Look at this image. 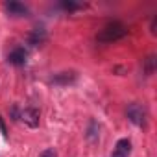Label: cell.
<instances>
[{
  "mask_svg": "<svg viewBox=\"0 0 157 157\" xmlns=\"http://www.w3.org/2000/svg\"><path fill=\"white\" fill-rule=\"evenodd\" d=\"M126 35H128V28L118 21H111L98 33V43H115V41L124 39Z\"/></svg>",
  "mask_w": 157,
  "mask_h": 157,
  "instance_id": "6da1fadb",
  "label": "cell"
},
{
  "mask_svg": "<svg viewBox=\"0 0 157 157\" xmlns=\"http://www.w3.org/2000/svg\"><path fill=\"white\" fill-rule=\"evenodd\" d=\"M126 115H128L129 122H133L135 126H144L146 124V109H144V105H140L137 102H133V104L128 105Z\"/></svg>",
  "mask_w": 157,
  "mask_h": 157,
  "instance_id": "7a4b0ae2",
  "label": "cell"
},
{
  "mask_svg": "<svg viewBox=\"0 0 157 157\" xmlns=\"http://www.w3.org/2000/svg\"><path fill=\"white\" fill-rule=\"evenodd\" d=\"M19 118H21L28 128H37V126H39V120H41V113H39V109H35V107H28V109H22V111H21Z\"/></svg>",
  "mask_w": 157,
  "mask_h": 157,
  "instance_id": "3957f363",
  "label": "cell"
},
{
  "mask_svg": "<svg viewBox=\"0 0 157 157\" xmlns=\"http://www.w3.org/2000/svg\"><path fill=\"white\" fill-rule=\"evenodd\" d=\"M129 153H131V140L129 139H120L115 144L111 157H129Z\"/></svg>",
  "mask_w": 157,
  "mask_h": 157,
  "instance_id": "277c9868",
  "label": "cell"
},
{
  "mask_svg": "<svg viewBox=\"0 0 157 157\" xmlns=\"http://www.w3.org/2000/svg\"><path fill=\"white\" fill-rule=\"evenodd\" d=\"M76 72H72V70H68V72H59V74H56L54 78H52V83L54 85H68V83H74L76 82Z\"/></svg>",
  "mask_w": 157,
  "mask_h": 157,
  "instance_id": "5b68a950",
  "label": "cell"
},
{
  "mask_svg": "<svg viewBox=\"0 0 157 157\" xmlns=\"http://www.w3.org/2000/svg\"><path fill=\"white\" fill-rule=\"evenodd\" d=\"M26 57H28V52H26L22 46H19V48H15V50H11V52H10L8 61H10L11 65L21 67V65H24V63H26Z\"/></svg>",
  "mask_w": 157,
  "mask_h": 157,
  "instance_id": "8992f818",
  "label": "cell"
},
{
  "mask_svg": "<svg viewBox=\"0 0 157 157\" xmlns=\"http://www.w3.org/2000/svg\"><path fill=\"white\" fill-rule=\"evenodd\" d=\"M6 10L13 17H26L28 15V8L24 4H21V2H8L6 4Z\"/></svg>",
  "mask_w": 157,
  "mask_h": 157,
  "instance_id": "52a82bcc",
  "label": "cell"
},
{
  "mask_svg": "<svg viewBox=\"0 0 157 157\" xmlns=\"http://www.w3.org/2000/svg\"><path fill=\"white\" fill-rule=\"evenodd\" d=\"M44 41H46V32H44V28H35V30L32 32L30 39H28V43L33 44V46H39V44H43Z\"/></svg>",
  "mask_w": 157,
  "mask_h": 157,
  "instance_id": "ba28073f",
  "label": "cell"
},
{
  "mask_svg": "<svg viewBox=\"0 0 157 157\" xmlns=\"http://www.w3.org/2000/svg\"><path fill=\"white\" fill-rule=\"evenodd\" d=\"M155 68H157V59H155V56H148V57L142 61V72H144L146 76H151V74L155 72Z\"/></svg>",
  "mask_w": 157,
  "mask_h": 157,
  "instance_id": "9c48e42d",
  "label": "cell"
},
{
  "mask_svg": "<svg viewBox=\"0 0 157 157\" xmlns=\"http://www.w3.org/2000/svg\"><path fill=\"white\" fill-rule=\"evenodd\" d=\"M87 139H89V140H96V139H98V124H96L94 120H93V122H91V126H89Z\"/></svg>",
  "mask_w": 157,
  "mask_h": 157,
  "instance_id": "30bf717a",
  "label": "cell"
},
{
  "mask_svg": "<svg viewBox=\"0 0 157 157\" xmlns=\"http://www.w3.org/2000/svg\"><path fill=\"white\" fill-rule=\"evenodd\" d=\"M61 8L72 11V10H78V8H82V4H74V2H61Z\"/></svg>",
  "mask_w": 157,
  "mask_h": 157,
  "instance_id": "8fae6325",
  "label": "cell"
},
{
  "mask_svg": "<svg viewBox=\"0 0 157 157\" xmlns=\"http://www.w3.org/2000/svg\"><path fill=\"white\" fill-rule=\"evenodd\" d=\"M39 157H57V153H56V150H54V148H46L44 151H41V153H39Z\"/></svg>",
  "mask_w": 157,
  "mask_h": 157,
  "instance_id": "7c38bea8",
  "label": "cell"
},
{
  "mask_svg": "<svg viewBox=\"0 0 157 157\" xmlns=\"http://www.w3.org/2000/svg\"><path fill=\"white\" fill-rule=\"evenodd\" d=\"M155 28H157V15H153V19H151V26H150L151 33H155Z\"/></svg>",
  "mask_w": 157,
  "mask_h": 157,
  "instance_id": "4fadbf2b",
  "label": "cell"
},
{
  "mask_svg": "<svg viewBox=\"0 0 157 157\" xmlns=\"http://www.w3.org/2000/svg\"><path fill=\"white\" fill-rule=\"evenodd\" d=\"M0 131H2L4 137H8V131H6V126H4V120L2 118H0Z\"/></svg>",
  "mask_w": 157,
  "mask_h": 157,
  "instance_id": "5bb4252c",
  "label": "cell"
}]
</instances>
